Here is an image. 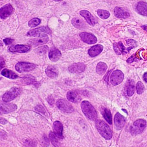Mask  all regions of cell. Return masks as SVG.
<instances>
[{"mask_svg":"<svg viewBox=\"0 0 147 147\" xmlns=\"http://www.w3.org/2000/svg\"><path fill=\"white\" fill-rule=\"evenodd\" d=\"M95 127L99 133L105 139L109 140L112 138L111 129L103 120H98L95 123Z\"/></svg>","mask_w":147,"mask_h":147,"instance_id":"obj_2","label":"cell"},{"mask_svg":"<svg viewBox=\"0 0 147 147\" xmlns=\"http://www.w3.org/2000/svg\"><path fill=\"white\" fill-rule=\"evenodd\" d=\"M113 49L115 51V53L118 55H120L126 54V52H128L127 49H125L123 44L121 42L117 43H115L113 45Z\"/></svg>","mask_w":147,"mask_h":147,"instance_id":"obj_22","label":"cell"},{"mask_svg":"<svg viewBox=\"0 0 147 147\" xmlns=\"http://www.w3.org/2000/svg\"><path fill=\"white\" fill-rule=\"evenodd\" d=\"M103 116L104 118L110 124L112 123V116L111 111L107 108H104L103 111Z\"/></svg>","mask_w":147,"mask_h":147,"instance_id":"obj_28","label":"cell"},{"mask_svg":"<svg viewBox=\"0 0 147 147\" xmlns=\"http://www.w3.org/2000/svg\"><path fill=\"white\" fill-rule=\"evenodd\" d=\"M21 92V89L18 88H13L7 91L3 95L2 100L4 102H9L18 97Z\"/></svg>","mask_w":147,"mask_h":147,"instance_id":"obj_5","label":"cell"},{"mask_svg":"<svg viewBox=\"0 0 147 147\" xmlns=\"http://www.w3.org/2000/svg\"><path fill=\"white\" fill-rule=\"evenodd\" d=\"M86 66L84 63H75L71 64L68 68V70L70 73L73 74H80L85 71Z\"/></svg>","mask_w":147,"mask_h":147,"instance_id":"obj_10","label":"cell"},{"mask_svg":"<svg viewBox=\"0 0 147 147\" xmlns=\"http://www.w3.org/2000/svg\"><path fill=\"white\" fill-rule=\"evenodd\" d=\"M5 65V62L4 61H2V60L1 59V69H2V68L4 67Z\"/></svg>","mask_w":147,"mask_h":147,"instance_id":"obj_41","label":"cell"},{"mask_svg":"<svg viewBox=\"0 0 147 147\" xmlns=\"http://www.w3.org/2000/svg\"><path fill=\"white\" fill-rule=\"evenodd\" d=\"M80 36L83 42L88 44H93L97 41V38L94 35L87 32H82Z\"/></svg>","mask_w":147,"mask_h":147,"instance_id":"obj_9","label":"cell"},{"mask_svg":"<svg viewBox=\"0 0 147 147\" xmlns=\"http://www.w3.org/2000/svg\"><path fill=\"white\" fill-rule=\"evenodd\" d=\"M137 11L143 16L147 17V3L144 2H139L136 6Z\"/></svg>","mask_w":147,"mask_h":147,"instance_id":"obj_23","label":"cell"},{"mask_svg":"<svg viewBox=\"0 0 147 147\" xmlns=\"http://www.w3.org/2000/svg\"><path fill=\"white\" fill-rule=\"evenodd\" d=\"M127 44L129 46V48L131 49L137 46L136 42L132 39H128L127 41Z\"/></svg>","mask_w":147,"mask_h":147,"instance_id":"obj_35","label":"cell"},{"mask_svg":"<svg viewBox=\"0 0 147 147\" xmlns=\"http://www.w3.org/2000/svg\"><path fill=\"white\" fill-rule=\"evenodd\" d=\"M49 56L51 61L53 62L57 61L61 56V53L58 49L53 48L50 51Z\"/></svg>","mask_w":147,"mask_h":147,"instance_id":"obj_17","label":"cell"},{"mask_svg":"<svg viewBox=\"0 0 147 147\" xmlns=\"http://www.w3.org/2000/svg\"><path fill=\"white\" fill-rule=\"evenodd\" d=\"M47 101L50 105L53 106L55 104V100H54V98L52 96H49L48 97L47 99Z\"/></svg>","mask_w":147,"mask_h":147,"instance_id":"obj_37","label":"cell"},{"mask_svg":"<svg viewBox=\"0 0 147 147\" xmlns=\"http://www.w3.org/2000/svg\"><path fill=\"white\" fill-rule=\"evenodd\" d=\"M81 16L84 18L86 22L90 25L94 26L95 25L96 21L93 16L88 11L86 10H82L80 12Z\"/></svg>","mask_w":147,"mask_h":147,"instance_id":"obj_15","label":"cell"},{"mask_svg":"<svg viewBox=\"0 0 147 147\" xmlns=\"http://www.w3.org/2000/svg\"><path fill=\"white\" fill-rule=\"evenodd\" d=\"M50 32V30L48 27H40L30 31L27 33V36L32 37L42 36Z\"/></svg>","mask_w":147,"mask_h":147,"instance_id":"obj_6","label":"cell"},{"mask_svg":"<svg viewBox=\"0 0 147 147\" xmlns=\"http://www.w3.org/2000/svg\"><path fill=\"white\" fill-rule=\"evenodd\" d=\"M53 131L54 134L56 135L57 138L59 139L63 138V125L60 121H56L54 122L53 125Z\"/></svg>","mask_w":147,"mask_h":147,"instance_id":"obj_13","label":"cell"},{"mask_svg":"<svg viewBox=\"0 0 147 147\" xmlns=\"http://www.w3.org/2000/svg\"><path fill=\"white\" fill-rule=\"evenodd\" d=\"M81 107L83 113L88 119L92 121H95L97 119V112L90 102L86 100L82 101Z\"/></svg>","mask_w":147,"mask_h":147,"instance_id":"obj_1","label":"cell"},{"mask_svg":"<svg viewBox=\"0 0 147 147\" xmlns=\"http://www.w3.org/2000/svg\"><path fill=\"white\" fill-rule=\"evenodd\" d=\"M17 108L18 107L14 104L1 103V112L6 114L14 111L17 110Z\"/></svg>","mask_w":147,"mask_h":147,"instance_id":"obj_16","label":"cell"},{"mask_svg":"<svg viewBox=\"0 0 147 147\" xmlns=\"http://www.w3.org/2000/svg\"><path fill=\"white\" fill-rule=\"evenodd\" d=\"M13 11V7L11 4L4 6L0 10V17L1 19H5L10 16Z\"/></svg>","mask_w":147,"mask_h":147,"instance_id":"obj_11","label":"cell"},{"mask_svg":"<svg viewBox=\"0 0 147 147\" xmlns=\"http://www.w3.org/2000/svg\"><path fill=\"white\" fill-rule=\"evenodd\" d=\"M126 120L125 118L119 113H117L114 117V124L116 129L120 130L123 127Z\"/></svg>","mask_w":147,"mask_h":147,"instance_id":"obj_12","label":"cell"},{"mask_svg":"<svg viewBox=\"0 0 147 147\" xmlns=\"http://www.w3.org/2000/svg\"><path fill=\"white\" fill-rule=\"evenodd\" d=\"M135 92V82L133 80L129 81L127 88V93L129 96H131L134 94Z\"/></svg>","mask_w":147,"mask_h":147,"instance_id":"obj_29","label":"cell"},{"mask_svg":"<svg viewBox=\"0 0 147 147\" xmlns=\"http://www.w3.org/2000/svg\"><path fill=\"white\" fill-rule=\"evenodd\" d=\"M114 15L119 18L126 19L129 18L130 14L121 7H116L114 10Z\"/></svg>","mask_w":147,"mask_h":147,"instance_id":"obj_18","label":"cell"},{"mask_svg":"<svg viewBox=\"0 0 147 147\" xmlns=\"http://www.w3.org/2000/svg\"><path fill=\"white\" fill-rule=\"evenodd\" d=\"M98 15L99 16L100 18L103 19H107L109 18L110 16V13L108 11L106 10H100L99 9L97 11Z\"/></svg>","mask_w":147,"mask_h":147,"instance_id":"obj_30","label":"cell"},{"mask_svg":"<svg viewBox=\"0 0 147 147\" xmlns=\"http://www.w3.org/2000/svg\"><path fill=\"white\" fill-rule=\"evenodd\" d=\"M50 138L51 140V143L55 147L59 146V142L57 138V137L53 132H51L49 134Z\"/></svg>","mask_w":147,"mask_h":147,"instance_id":"obj_33","label":"cell"},{"mask_svg":"<svg viewBox=\"0 0 147 147\" xmlns=\"http://www.w3.org/2000/svg\"><path fill=\"white\" fill-rule=\"evenodd\" d=\"M103 49V46L101 45H97L92 46L88 51L89 55L92 57L96 56L99 55Z\"/></svg>","mask_w":147,"mask_h":147,"instance_id":"obj_19","label":"cell"},{"mask_svg":"<svg viewBox=\"0 0 147 147\" xmlns=\"http://www.w3.org/2000/svg\"><path fill=\"white\" fill-rule=\"evenodd\" d=\"M41 20L37 18H35L32 19L31 20L29 23H28V25L31 28H33V27H36L40 24L41 23Z\"/></svg>","mask_w":147,"mask_h":147,"instance_id":"obj_31","label":"cell"},{"mask_svg":"<svg viewBox=\"0 0 147 147\" xmlns=\"http://www.w3.org/2000/svg\"><path fill=\"white\" fill-rule=\"evenodd\" d=\"M124 79V74L122 71L117 70L113 72L111 76V82L113 86L120 84Z\"/></svg>","mask_w":147,"mask_h":147,"instance_id":"obj_8","label":"cell"},{"mask_svg":"<svg viewBox=\"0 0 147 147\" xmlns=\"http://www.w3.org/2000/svg\"><path fill=\"white\" fill-rule=\"evenodd\" d=\"M36 68V65L30 63L19 62L15 66V69L18 72L20 73L29 72L33 70Z\"/></svg>","mask_w":147,"mask_h":147,"instance_id":"obj_7","label":"cell"},{"mask_svg":"<svg viewBox=\"0 0 147 147\" xmlns=\"http://www.w3.org/2000/svg\"><path fill=\"white\" fill-rule=\"evenodd\" d=\"M45 72L47 76L52 79L56 78L58 76L57 69L53 66H49L45 69Z\"/></svg>","mask_w":147,"mask_h":147,"instance_id":"obj_24","label":"cell"},{"mask_svg":"<svg viewBox=\"0 0 147 147\" xmlns=\"http://www.w3.org/2000/svg\"><path fill=\"white\" fill-rule=\"evenodd\" d=\"M107 68V65L105 63L100 62L97 64V67H96V72L98 74L101 75L105 73Z\"/></svg>","mask_w":147,"mask_h":147,"instance_id":"obj_27","label":"cell"},{"mask_svg":"<svg viewBox=\"0 0 147 147\" xmlns=\"http://www.w3.org/2000/svg\"><path fill=\"white\" fill-rule=\"evenodd\" d=\"M71 22L73 25L77 29H82L85 28L86 25L84 21L79 18H74Z\"/></svg>","mask_w":147,"mask_h":147,"instance_id":"obj_25","label":"cell"},{"mask_svg":"<svg viewBox=\"0 0 147 147\" xmlns=\"http://www.w3.org/2000/svg\"><path fill=\"white\" fill-rule=\"evenodd\" d=\"M67 98L69 101L73 103L80 102L82 98L79 94L74 91H69L67 94Z\"/></svg>","mask_w":147,"mask_h":147,"instance_id":"obj_21","label":"cell"},{"mask_svg":"<svg viewBox=\"0 0 147 147\" xmlns=\"http://www.w3.org/2000/svg\"><path fill=\"white\" fill-rule=\"evenodd\" d=\"M13 41V39H11V38H6L3 40V42L6 45H9L11 44Z\"/></svg>","mask_w":147,"mask_h":147,"instance_id":"obj_38","label":"cell"},{"mask_svg":"<svg viewBox=\"0 0 147 147\" xmlns=\"http://www.w3.org/2000/svg\"><path fill=\"white\" fill-rule=\"evenodd\" d=\"M143 78L144 80L147 82V73H145L143 76Z\"/></svg>","mask_w":147,"mask_h":147,"instance_id":"obj_42","label":"cell"},{"mask_svg":"<svg viewBox=\"0 0 147 147\" xmlns=\"http://www.w3.org/2000/svg\"><path fill=\"white\" fill-rule=\"evenodd\" d=\"M144 87L143 84L141 82H138L136 85V90L138 94H142L144 91Z\"/></svg>","mask_w":147,"mask_h":147,"instance_id":"obj_34","label":"cell"},{"mask_svg":"<svg viewBox=\"0 0 147 147\" xmlns=\"http://www.w3.org/2000/svg\"><path fill=\"white\" fill-rule=\"evenodd\" d=\"M49 37L46 35L38 37V38L32 39L30 41V43L32 45L37 46L46 43L49 41Z\"/></svg>","mask_w":147,"mask_h":147,"instance_id":"obj_20","label":"cell"},{"mask_svg":"<svg viewBox=\"0 0 147 147\" xmlns=\"http://www.w3.org/2000/svg\"><path fill=\"white\" fill-rule=\"evenodd\" d=\"M147 126V123L144 119H139L134 122L131 127L130 132L132 135H138L142 133Z\"/></svg>","mask_w":147,"mask_h":147,"instance_id":"obj_3","label":"cell"},{"mask_svg":"<svg viewBox=\"0 0 147 147\" xmlns=\"http://www.w3.org/2000/svg\"><path fill=\"white\" fill-rule=\"evenodd\" d=\"M36 111L41 113L42 114H45V111L44 107L41 105H38L35 108Z\"/></svg>","mask_w":147,"mask_h":147,"instance_id":"obj_36","label":"cell"},{"mask_svg":"<svg viewBox=\"0 0 147 147\" xmlns=\"http://www.w3.org/2000/svg\"><path fill=\"white\" fill-rule=\"evenodd\" d=\"M53 1H61V0H53Z\"/></svg>","mask_w":147,"mask_h":147,"instance_id":"obj_44","label":"cell"},{"mask_svg":"<svg viewBox=\"0 0 147 147\" xmlns=\"http://www.w3.org/2000/svg\"><path fill=\"white\" fill-rule=\"evenodd\" d=\"M30 49V47L28 45H17L9 48V51L12 52L24 53L28 52Z\"/></svg>","mask_w":147,"mask_h":147,"instance_id":"obj_14","label":"cell"},{"mask_svg":"<svg viewBox=\"0 0 147 147\" xmlns=\"http://www.w3.org/2000/svg\"><path fill=\"white\" fill-rule=\"evenodd\" d=\"M1 74L3 76L10 79H16L18 77L16 73L12 70L7 69H3L1 71Z\"/></svg>","mask_w":147,"mask_h":147,"instance_id":"obj_26","label":"cell"},{"mask_svg":"<svg viewBox=\"0 0 147 147\" xmlns=\"http://www.w3.org/2000/svg\"><path fill=\"white\" fill-rule=\"evenodd\" d=\"M142 27L143 30H144L147 32V25H145L143 26H142Z\"/></svg>","mask_w":147,"mask_h":147,"instance_id":"obj_43","label":"cell"},{"mask_svg":"<svg viewBox=\"0 0 147 147\" xmlns=\"http://www.w3.org/2000/svg\"><path fill=\"white\" fill-rule=\"evenodd\" d=\"M56 105L59 110L66 113H72L74 111L73 106L65 99H59L57 101Z\"/></svg>","mask_w":147,"mask_h":147,"instance_id":"obj_4","label":"cell"},{"mask_svg":"<svg viewBox=\"0 0 147 147\" xmlns=\"http://www.w3.org/2000/svg\"><path fill=\"white\" fill-rule=\"evenodd\" d=\"M48 49H49V48H48V46H42V47H39V48L36 49L35 52L38 55H42L46 54V52L48 51Z\"/></svg>","mask_w":147,"mask_h":147,"instance_id":"obj_32","label":"cell"},{"mask_svg":"<svg viewBox=\"0 0 147 147\" xmlns=\"http://www.w3.org/2000/svg\"><path fill=\"white\" fill-rule=\"evenodd\" d=\"M136 59V57L134 55L131 56L130 58H129L128 60H127V62L128 63H131L133 62L134 61V60Z\"/></svg>","mask_w":147,"mask_h":147,"instance_id":"obj_39","label":"cell"},{"mask_svg":"<svg viewBox=\"0 0 147 147\" xmlns=\"http://www.w3.org/2000/svg\"><path fill=\"white\" fill-rule=\"evenodd\" d=\"M7 123V120H6L5 119L2 118H1V124H5Z\"/></svg>","mask_w":147,"mask_h":147,"instance_id":"obj_40","label":"cell"}]
</instances>
